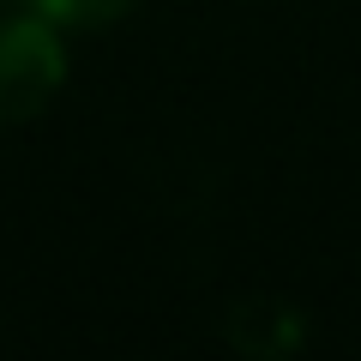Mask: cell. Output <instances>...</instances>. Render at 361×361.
<instances>
[{
    "label": "cell",
    "instance_id": "cell-1",
    "mask_svg": "<svg viewBox=\"0 0 361 361\" xmlns=\"http://www.w3.org/2000/svg\"><path fill=\"white\" fill-rule=\"evenodd\" d=\"M66 78V42L49 13L0 18V121H30Z\"/></svg>",
    "mask_w": 361,
    "mask_h": 361
},
{
    "label": "cell",
    "instance_id": "cell-2",
    "mask_svg": "<svg viewBox=\"0 0 361 361\" xmlns=\"http://www.w3.org/2000/svg\"><path fill=\"white\" fill-rule=\"evenodd\" d=\"M37 13H49L61 30H103L115 18H127L139 0H30Z\"/></svg>",
    "mask_w": 361,
    "mask_h": 361
}]
</instances>
